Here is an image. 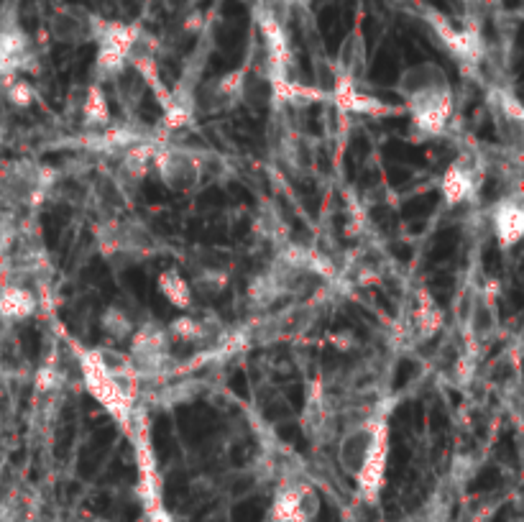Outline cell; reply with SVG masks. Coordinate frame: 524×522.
Here are the masks:
<instances>
[{"mask_svg":"<svg viewBox=\"0 0 524 522\" xmlns=\"http://www.w3.org/2000/svg\"><path fill=\"white\" fill-rule=\"evenodd\" d=\"M340 471L356 487L366 505H376L384 492L389 456H392V428L386 412H371L358 423L346 425L335 443Z\"/></svg>","mask_w":524,"mask_h":522,"instance_id":"cell-1","label":"cell"},{"mask_svg":"<svg viewBox=\"0 0 524 522\" xmlns=\"http://www.w3.org/2000/svg\"><path fill=\"white\" fill-rule=\"evenodd\" d=\"M77 369L85 389L95 402L108 412L121 430L133 428L136 402H139V374L133 369L128 354L116 348L75 346Z\"/></svg>","mask_w":524,"mask_h":522,"instance_id":"cell-2","label":"cell"},{"mask_svg":"<svg viewBox=\"0 0 524 522\" xmlns=\"http://www.w3.org/2000/svg\"><path fill=\"white\" fill-rule=\"evenodd\" d=\"M397 95L417 139H440L455 116V93L438 62H417L399 75Z\"/></svg>","mask_w":524,"mask_h":522,"instance_id":"cell-3","label":"cell"},{"mask_svg":"<svg viewBox=\"0 0 524 522\" xmlns=\"http://www.w3.org/2000/svg\"><path fill=\"white\" fill-rule=\"evenodd\" d=\"M151 169H154L159 182L167 190L192 192L205 185V182L223 177L228 172V164H225V157H220L215 151L159 141Z\"/></svg>","mask_w":524,"mask_h":522,"instance_id":"cell-4","label":"cell"},{"mask_svg":"<svg viewBox=\"0 0 524 522\" xmlns=\"http://www.w3.org/2000/svg\"><path fill=\"white\" fill-rule=\"evenodd\" d=\"M95 244L100 256L118 267H133L162 251V241L146 223L121 215H110L95 226Z\"/></svg>","mask_w":524,"mask_h":522,"instance_id":"cell-5","label":"cell"},{"mask_svg":"<svg viewBox=\"0 0 524 522\" xmlns=\"http://www.w3.org/2000/svg\"><path fill=\"white\" fill-rule=\"evenodd\" d=\"M57 172L36 159H13L0 167V203L8 208H36L49 198Z\"/></svg>","mask_w":524,"mask_h":522,"instance_id":"cell-6","label":"cell"},{"mask_svg":"<svg viewBox=\"0 0 524 522\" xmlns=\"http://www.w3.org/2000/svg\"><path fill=\"white\" fill-rule=\"evenodd\" d=\"M144 31L133 24H123V21H100L98 36H95V82L121 80L123 72L131 67V57L139 47V39Z\"/></svg>","mask_w":524,"mask_h":522,"instance_id":"cell-7","label":"cell"},{"mask_svg":"<svg viewBox=\"0 0 524 522\" xmlns=\"http://www.w3.org/2000/svg\"><path fill=\"white\" fill-rule=\"evenodd\" d=\"M251 90V75L248 70H231L215 80L205 82L192 93L195 116H220L243 103Z\"/></svg>","mask_w":524,"mask_h":522,"instance_id":"cell-8","label":"cell"},{"mask_svg":"<svg viewBox=\"0 0 524 522\" xmlns=\"http://www.w3.org/2000/svg\"><path fill=\"white\" fill-rule=\"evenodd\" d=\"M323 497L305 479H287L277 487L269 505V522H317Z\"/></svg>","mask_w":524,"mask_h":522,"instance_id":"cell-9","label":"cell"},{"mask_svg":"<svg viewBox=\"0 0 524 522\" xmlns=\"http://www.w3.org/2000/svg\"><path fill=\"white\" fill-rule=\"evenodd\" d=\"M172 346L174 343L167 333V325L146 320V323H139L136 333L128 341V359H131L139 377H154L172 359Z\"/></svg>","mask_w":524,"mask_h":522,"instance_id":"cell-10","label":"cell"},{"mask_svg":"<svg viewBox=\"0 0 524 522\" xmlns=\"http://www.w3.org/2000/svg\"><path fill=\"white\" fill-rule=\"evenodd\" d=\"M330 103L338 108L340 113L348 116H363V118H389L402 116V105H392L386 100L376 98V95L366 93L358 80H348V77L333 75V87L328 90Z\"/></svg>","mask_w":524,"mask_h":522,"instance_id":"cell-11","label":"cell"},{"mask_svg":"<svg viewBox=\"0 0 524 522\" xmlns=\"http://www.w3.org/2000/svg\"><path fill=\"white\" fill-rule=\"evenodd\" d=\"M100 21L103 16L82 6H59L49 18V34L64 47H85V44H93L98 36Z\"/></svg>","mask_w":524,"mask_h":522,"instance_id":"cell-12","label":"cell"},{"mask_svg":"<svg viewBox=\"0 0 524 522\" xmlns=\"http://www.w3.org/2000/svg\"><path fill=\"white\" fill-rule=\"evenodd\" d=\"M481 180H484V164L471 154H461L445 167L443 180H440V195L450 208L471 203L481 190Z\"/></svg>","mask_w":524,"mask_h":522,"instance_id":"cell-13","label":"cell"},{"mask_svg":"<svg viewBox=\"0 0 524 522\" xmlns=\"http://www.w3.org/2000/svg\"><path fill=\"white\" fill-rule=\"evenodd\" d=\"M31 62H34L31 36L13 18L0 21V82L18 77Z\"/></svg>","mask_w":524,"mask_h":522,"instance_id":"cell-14","label":"cell"},{"mask_svg":"<svg viewBox=\"0 0 524 522\" xmlns=\"http://www.w3.org/2000/svg\"><path fill=\"white\" fill-rule=\"evenodd\" d=\"M167 333L172 343H185V346H213L223 338V323L215 315H192L185 313L174 318L167 325Z\"/></svg>","mask_w":524,"mask_h":522,"instance_id":"cell-15","label":"cell"},{"mask_svg":"<svg viewBox=\"0 0 524 522\" xmlns=\"http://www.w3.org/2000/svg\"><path fill=\"white\" fill-rule=\"evenodd\" d=\"M210 256H205V251H197V259L195 261H187V267H190V285L192 290L200 292V295L205 297H215V295H223L225 290H228V285H231V269H228V264L225 261H220L215 251H208Z\"/></svg>","mask_w":524,"mask_h":522,"instance_id":"cell-16","label":"cell"},{"mask_svg":"<svg viewBox=\"0 0 524 522\" xmlns=\"http://www.w3.org/2000/svg\"><path fill=\"white\" fill-rule=\"evenodd\" d=\"M491 231L501 249H514L524 236V205L519 195L496 200L491 208Z\"/></svg>","mask_w":524,"mask_h":522,"instance_id":"cell-17","label":"cell"},{"mask_svg":"<svg viewBox=\"0 0 524 522\" xmlns=\"http://www.w3.org/2000/svg\"><path fill=\"white\" fill-rule=\"evenodd\" d=\"M443 328V310L438 308V302L425 287L415 292L412 297V308H409V331L415 341H430Z\"/></svg>","mask_w":524,"mask_h":522,"instance_id":"cell-18","label":"cell"},{"mask_svg":"<svg viewBox=\"0 0 524 522\" xmlns=\"http://www.w3.org/2000/svg\"><path fill=\"white\" fill-rule=\"evenodd\" d=\"M36 308H39V300H36L34 290L26 282L6 279L0 285V320L21 323V320H29L36 313Z\"/></svg>","mask_w":524,"mask_h":522,"instance_id":"cell-19","label":"cell"},{"mask_svg":"<svg viewBox=\"0 0 524 522\" xmlns=\"http://www.w3.org/2000/svg\"><path fill=\"white\" fill-rule=\"evenodd\" d=\"M156 290L164 300L172 305V308L182 310V313H190L192 305H195V290H192L190 279L179 272L177 267H169L164 272H159L156 277Z\"/></svg>","mask_w":524,"mask_h":522,"instance_id":"cell-20","label":"cell"},{"mask_svg":"<svg viewBox=\"0 0 524 522\" xmlns=\"http://www.w3.org/2000/svg\"><path fill=\"white\" fill-rule=\"evenodd\" d=\"M363 70H366V44H363L361 31L353 29L351 34L346 36V41L340 44L333 75L348 77V80L361 82Z\"/></svg>","mask_w":524,"mask_h":522,"instance_id":"cell-21","label":"cell"},{"mask_svg":"<svg viewBox=\"0 0 524 522\" xmlns=\"http://www.w3.org/2000/svg\"><path fill=\"white\" fill-rule=\"evenodd\" d=\"M80 118L82 126L90 131H103L110 126V103L100 82H93L85 90V98L80 103Z\"/></svg>","mask_w":524,"mask_h":522,"instance_id":"cell-22","label":"cell"},{"mask_svg":"<svg viewBox=\"0 0 524 522\" xmlns=\"http://www.w3.org/2000/svg\"><path fill=\"white\" fill-rule=\"evenodd\" d=\"M139 328V320L133 318L131 310H126L123 305H108L100 315V331L105 338H110L113 343H128L131 336Z\"/></svg>","mask_w":524,"mask_h":522,"instance_id":"cell-23","label":"cell"},{"mask_svg":"<svg viewBox=\"0 0 524 522\" xmlns=\"http://www.w3.org/2000/svg\"><path fill=\"white\" fill-rule=\"evenodd\" d=\"M3 90H6L8 103L16 105V108H29V105L34 103V98H36L31 82L21 75L11 77V80L3 82Z\"/></svg>","mask_w":524,"mask_h":522,"instance_id":"cell-24","label":"cell"},{"mask_svg":"<svg viewBox=\"0 0 524 522\" xmlns=\"http://www.w3.org/2000/svg\"><path fill=\"white\" fill-rule=\"evenodd\" d=\"M0 144H3V131H0Z\"/></svg>","mask_w":524,"mask_h":522,"instance_id":"cell-25","label":"cell"}]
</instances>
